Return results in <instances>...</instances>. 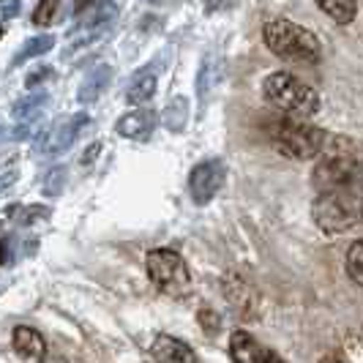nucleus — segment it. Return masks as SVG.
<instances>
[{"label":"nucleus","instance_id":"obj_9","mask_svg":"<svg viewBox=\"0 0 363 363\" xmlns=\"http://www.w3.org/2000/svg\"><path fill=\"white\" fill-rule=\"evenodd\" d=\"M115 17H118V6L115 3H109V0L96 3L93 9H88V14L79 19V25L74 30L77 44H91V41H96L115 22Z\"/></svg>","mask_w":363,"mask_h":363},{"label":"nucleus","instance_id":"obj_6","mask_svg":"<svg viewBox=\"0 0 363 363\" xmlns=\"http://www.w3.org/2000/svg\"><path fill=\"white\" fill-rule=\"evenodd\" d=\"M145 268L150 281L162 292L172 295V298L186 295L189 287H191L189 268H186L183 257L178 252H172V249H153V252H147Z\"/></svg>","mask_w":363,"mask_h":363},{"label":"nucleus","instance_id":"obj_17","mask_svg":"<svg viewBox=\"0 0 363 363\" xmlns=\"http://www.w3.org/2000/svg\"><path fill=\"white\" fill-rule=\"evenodd\" d=\"M52 47H55V36H50V33L28 38V41L22 44V50L14 55V63H11V66H19V63H25V60H30V57H41V55L50 52Z\"/></svg>","mask_w":363,"mask_h":363},{"label":"nucleus","instance_id":"obj_8","mask_svg":"<svg viewBox=\"0 0 363 363\" xmlns=\"http://www.w3.org/2000/svg\"><path fill=\"white\" fill-rule=\"evenodd\" d=\"M91 123V118L85 115V112H77L72 118H66V121H57L41 140L36 143V153L41 156H57V153H63V150H69L74 145V140L79 137V131Z\"/></svg>","mask_w":363,"mask_h":363},{"label":"nucleus","instance_id":"obj_12","mask_svg":"<svg viewBox=\"0 0 363 363\" xmlns=\"http://www.w3.org/2000/svg\"><path fill=\"white\" fill-rule=\"evenodd\" d=\"M115 128H118V134L126 137V140H145L147 134L156 128V115H153L150 109H134V112L123 115Z\"/></svg>","mask_w":363,"mask_h":363},{"label":"nucleus","instance_id":"obj_24","mask_svg":"<svg viewBox=\"0 0 363 363\" xmlns=\"http://www.w3.org/2000/svg\"><path fill=\"white\" fill-rule=\"evenodd\" d=\"M345 358L347 361H363V339L350 336L345 345Z\"/></svg>","mask_w":363,"mask_h":363},{"label":"nucleus","instance_id":"obj_7","mask_svg":"<svg viewBox=\"0 0 363 363\" xmlns=\"http://www.w3.org/2000/svg\"><path fill=\"white\" fill-rule=\"evenodd\" d=\"M224 181H227V167L218 162V159L200 162L194 169H191V175H189L191 200L197 202V205H208V202L221 191Z\"/></svg>","mask_w":363,"mask_h":363},{"label":"nucleus","instance_id":"obj_23","mask_svg":"<svg viewBox=\"0 0 363 363\" xmlns=\"http://www.w3.org/2000/svg\"><path fill=\"white\" fill-rule=\"evenodd\" d=\"M200 325L208 336H216L218 330H221V317H218L213 309H202L200 311Z\"/></svg>","mask_w":363,"mask_h":363},{"label":"nucleus","instance_id":"obj_21","mask_svg":"<svg viewBox=\"0 0 363 363\" xmlns=\"http://www.w3.org/2000/svg\"><path fill=\"white\" fill-rule=\"evenodd\" d=\"M66 189V167H52L44 175V194L47 197H57Z\"/></svg>","mask_w":363,"mask_h":363},{"label":"nucleus","instance_id":"obj_3","mask_svg":"<svg viewBox=\"0 0 363 363\" xmlns=\"http://www.w3.org/2000/svg\"><path fill=\"white\" fill-rule=\"evenodd\" d=\"M262 99L292 118H314L320 112V93L290 72L268 74L262 79Z\"/></svg>","mask_w":363,"mask_h":363},{"label":"nucleus","instance_id":"obj_2","mask_svg":"<svg viewBox=\"0 0 363 363\" xmlns=\"http://www.w3.org/2000/svg\"><path fill=\"white\" fill-rule=\"evenodd\" d=\"M271 137L284 156L298 159V162L320 159L333 143V137L328 131H323L320 126H311L309 118H292V115H284L281 121L273 123Z\"/></svg>","mask_w":363,"mask_h":363},{"label":"nucleus","instance_id":"obj_18","mask_svg":"<svg viewBox=\"0 0 363 363\" xmlns=\"http://www.w3.org/2000/svg\"><path fill=\"white\" fill-rule=\"evenodd\" d=\"M164 126L169 128V131H183L186 123H189V101L178 96V99H172L169 101V107L164 109Z\"/></svg>","mask_w":363,"mask_h":363},{"label":"nucleus","instance_id":"obj_11","mask_svg":"<svg viewBox=\"0 0 363 363\" xmlns=\"http://www.w3.org/2000/svg\"><path fill=\"white\" fill-rule=\"evenodd\" d=\"M150 355L164 363H197V352L191 347L181 339H175V336H167V333L156 336V342L150 347Z\"/></svg>","mask_w":363,"mask_h":363},{"label":"nucleus","instance_id":"obj_30","mask_svg":"<svg viewBox=\"0 0 363 363\" xmlns=\"http://www.w3.org/2000/svg\"><path fill=\"white\" fill-rule=\"evenodd\" d=\"M3 137H6V134H3V128H0V140H3Z\"/></svg>","mask_w":363,"mask_h":363},{"label":"nucleus","instance_id":"obj_5","mask_svg":"<svg viewBox=\"0 0 363 363\" xmlns=\"http://www.w3.org/2000/svg\"><path fill=\"white\" fill-rule=\"evenodd\" d=\"M363 167L361 162L352 159V147H330L320 156L311 172V186L314 191L325 189H342V186H355L361 189Z\"/></svg>","mask_w":363,"mask_h":363},{"label":"nucleus","instance_id":"obj_20","mask_svg":"<svg viewBox=\"0 0 363 363\" xmlns=\"http://www.w3.org/2000/svg\"><path fill=\"white\" fill-rule=\"evenodd\" d=\"M347 276L363 287V240L352 243L347 252Z\"/></svg>","mask_w":363,"mask_h":363},{"label":"nucleus","instance_id":"obj_14","mask_svg":"<svg viewBox=\"0 0 363 363\" xmlns=\"http://www.w3.org/2000/svg\"><path fill=\"white\" fill-rule=\"evenodd\" d=\"M109 79H112V69H109V66H96L93 72H88V77L82 79V85H79V91H77L79 104H93L101 93L107 91Z\"/></svg>","mask_w":363,"mask_h":363},{"label":"nucleus","instance_id":"obj_29","mask_svg":"<svg viewBox=\"0 0 363 363\" xmlns=\"http://www.w3.org/2000/svg\"><path fill=\"white\" fill-rule=\"evenodd\" d=\"M88 3H93V0H77V9H85Z\"/></svg>","mask_w":363,"mask_h":363},{"label":"nucleus","instance_id":"obj_16","mask_svg":"<svg viewBox=\"0 0 363 363\" xmlns=\"http://www.w3.org/2000/svg\"><path fill=\"white\" fill-rule=\"evenodd\" d=\"M317 6L336 25H350L355 19V14H358V0H317Z\"/></svg>","mask_w":363,"mask_h":363},{"label":"nucleus","instance_id":"obj_19","mask_svg":"<svg viewBox=\"0 0 363 363\" xmlns=\"http://www.w3.org/2000/svg\"><path fill=\"white\" fill-rule=\"evenodd\" d=\"M50 101V96L47 93H30L28 99H22V101H17V107H14V118L17 121H33L38 112L44 109V104Z\"/></svg>","mask_w":363,"mask_h":363},{"label":"nucleus","instance_id":"obj_25","mask_svg":"<svg viewBox=\"0 0 363 363\" xmlns=\"http://www.w3.org/2000/svg\"><path fill=\"white\" fill-rule=\"evenodd\" d=\"M50 77H52V69H50V66H38L33 74H28V82H25V85H28V88H36V85H41V82L50 79Z\"/></svg>","mask_w":363,"mask_h":363},{"label":"nucleus","instance_id":"obj_26","mask_svg":"<svg viewBox=\"0 0 363 363\" xmlns=\"http://www.w3.org/2000/svg\"><path fill=\"white\" fill-rule=\"evenodd\" d=\"M19 11V0H0V17L14 19Z\"/></svg>","mask_w":363,"mask_h":363},{"label":"nucleus","instance_id":"obj_4","mask_svg":"<svg viewBox=\"0 0 363 363\" xmlns=\"http://www.w3.org/2000/svg\"><path fill=\"white\" fill-rule=\"evenodd\" d=\"M262 41L273 55L287 57V60H306L317 63L323 57V44L317 33H311L309 28L290 22V19H271L262 28Z\"/></svg>","mask_w":363,"mask_h":363},{"label":"nucleus","instance_id":"obj_1","mask_svg":"<svg viewBox=\"0 0 363 363\" xmlns=\"http://www.w3.org/2000/svg\"><path fill=\"white\" fill-rule=\"evenodd\" d=\"M363 216V197L361 189L355 186H342V189H325L317 191L314 205H311V218L320 233L336 235L355 227Z\"/></svg>","mask_w":363,"mask_h":363},{"label":"nucleus","instance_id":"obj_22","mask_svg":"<svg viewBox=\"0 0 363 363\" xmlns=\"http://www.w3.org/2000/svg\"><path fill=\"white\" fill-rule=\"evenodd\" d=\"M57 6H60V0H41L36 6V11H33V22L36 25H50L57 14Z\"/></svg>","mask_w":363,"mask_h":363},{"label":"nucleus","instance_id":"obj_27","mask_svg":"<svg viewBox=\"0 0 363 363\" xmlns=\"http://www.w3.org/2000/svg\"><path fill=\"white\" fill-rule=\"evenodd\" d=\"M227 3H230V0H208V6H205V9H208V14H213V11H218L221 6H227Z\"/></svg>","mask_w":363,"mask_h":363},{"label":"nucleus","instance_id":"obj_28","mask_svg":"<svg viewBox=\"0 0 363 363\" xmlns=\"http://www.w3.org/2000/svg\"><path fill=\"white\" fill-rule=\"evenodd\" d=\"M6 257H9V249H6V243H3V240H0V265H3V262H6Z\"/></svg>","mask_w":363,"mask_h":363},{"label":"nucleus","instance_id":"obj_10","mask_svg":"<svg viewBox=\"0 0 363 363\" xmlns=\"http://www.w3.org/2000/svg\"><path fill=\"white\" fill-rule=\"evenodd\" d=\"M230 355L235 363H271L279 361V355L265 350L249 330H235L230 336Z\"/></svg>","mask_w":363,"mask_h":363},{"label":"nucleus","instance_id":"obj_13","mask_svg":"<svg viewBox=\"0 0 363 363\" xmlns=\"http://www.w3.org/2000/svg\"><path fill=\"white\" fill-rule=\"evenodd\" d=\"M11 345H14V352L25 361H41L44 352H47V345H44V336L33 330V328H14V336H11Z\"/></svg>","mask_w":363,"mask_h":363},{"label":"nucleus","instance_id":"obj_15","mask_svg":"<svg viewBox=\"0 0 363 363\" xmlns=\"http://www.w3.org/2000/svg\"><path fill=\"white\" fill-rule=\"evenodd\" d=\"M153 93H156V74L145 69V72H140L131 79V85H128V91H126V99H128V104H145L147 99H153Z\"/></svg>","mask_w":363,"mask_h":363}]
</instances>
